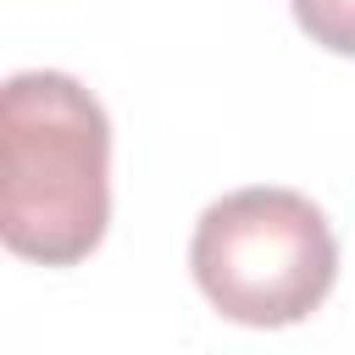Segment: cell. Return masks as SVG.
Instances as JSON below:
<instances>
[{"mask_svg": "<svg viewBox=\"0 0 355 355\" xmlns=\"http://www.w3.org/2000/svg\"><path fill=\"white\" fill-rule=\"evenodd\" d=\"M200 294L239 327H294L338 283V239L316 200L250 183L211 200L189 239Z\"/></svg>", "mask_w": 355, "mask_h": 355, "instance_id": "2", "label": "cell"}, {"mask_svg": "<svg viewBox=\"0 0 355 355\" xmlns=\"http://www.w3.org/2000/svg\"><path fill=\"white\" fill-rule=\"evenodd\" d=\"M111 222V116L67 72L0 89V239L39 266H78Z\"/></svg>", "mask_w": 355, "mask_h": 355, "instance_id": "1", "label": "cell"}, {"mask_svg": "<svg viewBox=\"0 0 355 355\" xmlns=\"http://www.w3.org/2000/svg\"><path fill=\"white\" fill-rule=\"evenodd\" d=\"M288 11L311 44L333 55H355V0H288Z\"/></svg>", "mask_w": 355, "mask_h": 355, "instance_id": "3", "label": "cell"}]
</instances>
